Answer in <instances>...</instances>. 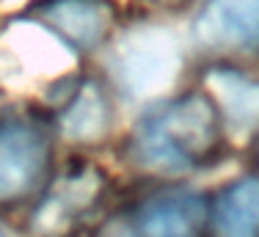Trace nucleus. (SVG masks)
<instances>
[{
  "instance_id": "nucleus-10",
  "label": "nucleus",
  "mask_w": 259,
  "mask_h": 237,
  "mask_svg": "<svg viewBox=\"0 0 259 237\" xmlns=\"http://www.w3.org/2000/svg\"><path fill=\"white\" fill-rule=\"evenodd\" d=\"M3 45L9 47V53L17 55L20 64H25L33 72H58L72 64L66 47L53 36V30L36 28V25L11 28L3 36Z\"/></svg>"
},
{
  "instance_id": "nucleus-4",
  "label": "nucleus",
  "mask_w": 259,
  "mask_h": 237,
  "mask_svg": "<svg viewBox=\"0 0 259 237\" xmlns=\"http://www.w3.org/2000/svg\"><path fill=\"white\" fill-rule=\"evenodd\" d=\"M193 30L207 47L254 50L259 47V0H207Z\"/></svg>"
},
{
  "instance_id": "nucleus-6",
  "label": "nucleus",
  "mask_w": 259,
  "mask_h": 237,
  "mask_svg": "<svg viewBox=\"0 0 259 237\" xmlns=\"http://www.w3.org/2000/svg\"><path fill=\"white\" fill-rule=\"evenodd\" d=\"M204 223V202L193 193H171L149 202L138 215L141 237H196Z\"/></svg>"
},
{
  "instance_id": "nucleus-5",
  "label": "nucleus",
  "mask_w": 259,
  "mask_h": 237,
  "mask_svg": "<svg viewBox=\"0 0 259 237\" xmlns=\"http://www.w3.org/2000/svg\"><path fill=\"white\" fill-rule=\"evenodd\" d=\"M39 17L64 39L94 47L108 33L113 11L105 0H47L39 6Z\"/></svg>"
},
{
  "instance_id": "nucleus-9",
  "label": "nucleus",
  "mask_w": 259,
  "mask_h": 237,
  "mask_svg": "<svg viewBox=\"0 0 259 237\" xmlns=\"http://www.w3.org/2000/svg\"><path fill=\"white\" fill-rule=\"evenodd\" d=\"M215 232L218 237H259V179H240L221 193Z\"/></svg>"
},
{
  "instance_id": "nucleus-3",
  "label": "nucleus",
  "mask_w": 259,
  "mask_h": 237,
  "mask_svg": "<svg viewBox=\"0 0 259 237\" xmlns=\"http://www.w3.org/2000/svg\"><path fill=\"white\" fill-rule=\"evenodd\" d=\"M47 166V143L39 130L0 122V204L17 202L39 185Z\"/></svg>"
},
{
  "instance_id": "nucleus-7",
  "label": "nucleus",
  "mask_w": 259,
  "mask_h": 237,
  "mask_svg": "<svg viewBox=\"0 0 259 237\" xmlns=\"http://www.w3.org/2000/svg\"><path fill=\"white\" fill-rule=\"evenodd\" d=\"M100 193V177L94 168H85L80 174H69L50 190L47 202L41 204L36 215V229L45 234L64 232L75 218L89 207Z\"/></svg>"
},
{
  "instance_id": "nucleus-12",
  "label": "nucleus",
  "mask_w": 259,
  "mask_h": 237,
  "mask_svg": "<svg viewBox=\"0 0 259 237\" xmlns=\"http://www.w3.org/2000/svg\"><path fill=\"white\" fill-rule=\"evenodd\" d=\"M105 237H141V234L138 232H130V229H124V226H113Z\"/></svg>"
},
{
  "instance_id": "nucleus-11",
  "label": "nucleus",
  "mask_w": 259,
  "mask_h": 237,
  "mask_svg": "<svg viewBox=\"0 0 259 237\" xmlns=\"http://www.w3.org/2000/svg\"><path fill=\"white\" fill-rule=\"evenodd\" d=\"M110 110L102 91L94 83H85L61 113V133L72 141H97L108 133Z\"/></svg>"
},
{
  "instance_id": "nucleus-2",
  "label": "nucleus",
  "mask_w": 259,
  "mask_h": 237,
  "mask_svg": "<svg viewBox=\"0 0 259 237\" xmlns=\"http://www.w3.org/2000/svg\"><path fill=\"white\" fill-rule=\"evenodd\" d=\"M108 64L127 97H160L180 77V42L168 28H155V25L133 28L113 45Z\"/></svg>"
},
{
  "instance_id": "nucleus-8",
  "label": "nucleus",
  "mask_w": 259,
  "mask_h": 237,
  "mask_svg": "<svg viewBox=\"0 0 259 237\" xmlns=\"http://www.w3.org/2000/svg\"><path fill=\"white\" fill-rule=\"evenodd\" d=\"M207 83L226 122L237 133H251L259 127V80H251L243 72L212 69Z\"/></svg>"
},
{
  "instance_id": "nucleus-13",
  "label": "nucleus",
  "mask_w": 259,
  "mask_h": 237,
  "mask_svg": "<svg viewBox=\"0 0 259 237\" xmlns=\"http://www.w3.org/2000/svg\"><path fill=\"white\" fill-rule=\"evenodd\" d=\"M0 237H6V232H3V229H0Z\"/></svg>"
},
{
  "instance_id": "nucleus-1",
  "label": "nucleus",
  "mask_w": 259,
  "mask_h": 237,
  "mask_svg": "<svg viewBox=\"0 0 259 237\" xmlns=\"http://www.w3.org/2000/svg\"><path fill=\"white\" fill-rule=\"evenodd\" d=\"M218 138V110L207 97L190 94L160 108L135 130L133 154L152 171L182 174L207 163Z\"/></svg>"
}]
</instances>
